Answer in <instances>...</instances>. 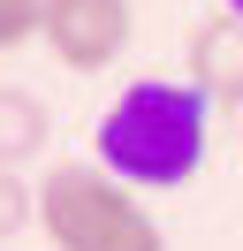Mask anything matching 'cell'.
Here are the masks:
<instances>
[{
  "instance_id": "52a82bcc",
  "label": "cell",
  "mask_w": 243,
  "mask_h": 251,
  "mask_svg": "<svg viewBox=\"0 0 243 251\" xmlns=\"http://www.w3.org/2000/svg\"><path fill=\"white\" fill-rule=\"evenodd\" d=\"M228 16H243V0H228Z\"/></svg>"
},
{
  "instance_id": "8992f818",
  "label": "cell",
  "mask_w": 243,
  "mask_h": 251,
  "mask_svg": "<svg viewBox=\"0 0 243 251\" xmlns=\"http://www.w3.org/2000/svg\"><path fill=\"white\" fill-rule=\"evenodd\" d=\"M30 38H46V0H0V46L23 53Z\"/></svg>"
},
{
  "instance_id": "5b68a950",
  "label": "cell",
  "mask_w": 243,
  "mask_h": 251,
  "mask_svg": "<svg viewBox=\"0 0 243 251\" xmlns=\"http://www.w3.org/2000/svg\"><path fill=\"white\" fill-rule=\"evenodd\" d=\"M0 122H8V152L30 160V152L46 145V107L23 92V84H8V92H0Z\"/></svg>"
},
{
  "instance_id": "7a4b0ae2",
  "label": "cell",
  "mask_w": 243,
  "mask_h": 251,
  "mask_svg": "<svg viewBox=\"0 0 243 251\" xmlns=\"http://www.w3.org/2000/svg\"><path fill=\"white\" fill-rule=\"evenodd\" d=\"M38 228L53 251H167L160 221L137 205V190L84 160H61L38 183Z\"/></svg>"
},
{
  "instance_id": "6da1fadb",
  "label": "cell",
  "mask_w": 243,
  "mask_h": 251,
  "mask_svg": "<svg viewBox=\"0 0 243 251\" xmlns=\"http://www.w3.org/2000/svg\"><path fill=\"white\" fill-rule=\"evenodd\" d=\"M205 107L213 99L197 92L190 76H145L99 114V168L122 175L129 190H175L197 175L205 160Z\"/></svg>"
},
{
  "instance_id": "3957f363",
  "label": "cell",
  "mask_w": 243,
  "mask_h": 251,
  "mask_svg": "<svg viewBox=\"0 0 243 251\" xmlns=\"http://www.w3.org/2000/svg\"><path fill=\"white\" fill-rule=\"evenodd\" d=\"M46 46L76 76L114 69L129 53V0H46Z\"/></svg>"
},
{
  "instance_id": "277c9868",
  "label": "cell",
  "mask_w": 243,
  "mask_h": 251,
  "mask_svg": "<svg viewBox=\"0 0 243 251\" xmlns=\"http://www.w3.org/2000/svg\"><path fill=\"white\" fill-rule=\"evenodd\" d=\"M190 84L213 107H243V16H205L190 23Z\"/></svg>"
}]
</instances>
